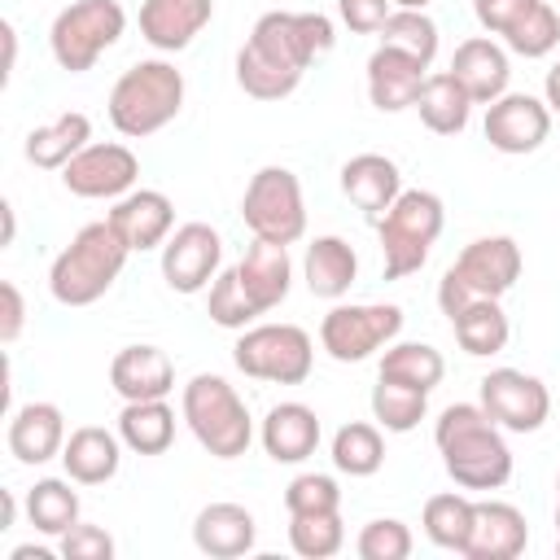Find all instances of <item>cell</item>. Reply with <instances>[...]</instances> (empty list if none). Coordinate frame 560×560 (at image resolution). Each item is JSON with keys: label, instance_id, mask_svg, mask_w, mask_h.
Wrapping results in <instances>:
<instances>
[{"label": "cell", "instance_id": "1", "mask_svg": "<svg viewBox=\"0 0 560 560\" xmlns=\"http://www.w3.org/2000/svg\"><path fill=\"white\" fill-rule=\"evenodd\" d=\"M337 44L332 18L324 13H284L271 9L254 22L249 39L236 52V83L254 101H284L298 92L306 66Z\"/></svg>", "mask_w": 560, "mask_h": 560}, {"label": "cell", "instance_id": "2", "mask_svg": "<svg viewBox=\"0 0 560 560\" xmlns=\"http://www.w3.org/2000/svg\"><path fill=\"white\" fill-rule=\"evenodd\" d=\"M433 442H438L446 477L459 490H499V486H508L512 446H508L503 429L490 420V411L481 402H451L433 424Z\"/></svg>", "mask_w": 560, "mask_h": 560}, {"label": "cell", "instance_id": "3", "mask_svg": "<svg viewBox=\"0 0 560 560\" xmlns=\"http://www.w3.org/2000/svg\"><path fill=\"white\" fill-rule=\"evenodd\" d=\"M127 241L114 232L109 219L88 223L74 232V241L52 258L48 267V293L61 306H92L114 289V280L127 267Z\"/></svg>", "mask_w": 560, "mask_h": 560}, {"label": "cell", "instance_id": "4", "mask_svg": "<svg viewBox=\"0 0 560 560\" xmlns=\"http://www.w3.org/2000/svg\"><path fill=\"white\" fill-rule=\"evenodd\" d=\"M105 109H109V122H114L118 136L144 140V136L162 131L184 109V74L162 57L136 61L109 88V105Z\"/></svg>", "mask_w": 560, "mask_h": 560}, {"label": "cell", "instance_id": "5", "mask_svg": "<svg viewBox=\"0 0 560 560\" xmlns=\"http://www.w3.org/2000/svg\"><path fill=\"white\" fill-rule=\"evenodd\" d=\"M179 416L214 459H236L254 442V416L245 398L214 372H197L179 394Z\"/></svg>", "mask_w": 560, "mask_h": 560}, {"label": "cell", "instance_id": "6", "mask_svg": "<svg viewBox=\"0 0 560 560\" xmlns=\"http://www.w3.org/2000/svg\"><path fill=\"white\" fill-rule=\"evenodd\" d=\"M446 228L442 197L429 188H402L398 201L376 219V241H381V267L385 280L416 276L429 262L433 241Z\"/></svg>", "mask_w": 560, "mask_h": 560}, {"label": "cell", "instance_id": "7", "mask_svg": "<svg viewBox=\"0 0 560 560\" xmlns=\"http://www.w3.org/2000/svg\"><path fill=\"white\" fill-rule=\"evenodd\" d=\"M521 280V245L512 236H477L438 280V306L451 319L477 298H503Z\"/></svg>", "mask_w": 560, "mask_h": 560}, {"label": "cell", "instance_id": "8", "mask_svg": "<svg viewBox=\"0 0 560 560\" xmlns=\"http://www.w3.org/2000/svg\"><path fill=\"white\" fill-rule=\"evenodd\" d=\"M127 31V13L118 0H74L66 4L48 26L52 61L70 74H83L96 66L101 52H109Z\"/></svg>", "mask_w": 560, "mask_h": 560}, {"label": "cell", "instance_id": "9", "mask_svg": "<svg viewBox=\"0 0 560 560\" xmlns=\"http://www.w3.org/2000/svg\"><path fill=\"white\" fill-rule=\"evenodd\" d=\"M232 363L254 381L302 385L315 368V341L298 324H254L241 328L232 346Z\"/></svg>", "mask_w": 560, "mask_h": 560}, {"label": "cell", "instance_id": "10", "mask_svg": "<svg viewBox=\"0 0 560 560\" xmlns=\"http://www.w3.org/2000/svg\"><path fill=\"white\" fill-rule=\"evenodd\" d=\"M241 219L258 241L293 245L306 232V201H302V179L289 166H262L249 175L245 197H241Z\"/></svg>", "mask_w": 560, "mask_h": 560}, {"label": "cell", "instance_id": "11", "mask_svg": "<svg viewBox=\"0 0 560 560\" xmlns=\"http://www.w3.org/2000/svg\"><path fill=\"white\" fill-rule=\"evenodd\" d=\"M402 332V311L394 302H341L319 319V346L337 363H363Z\"/></svg>", "mask_w": 560, "mask_h": 560}, {"label": "cell", "instance_id": "12", "mask_svg": "<svg viewBox=\"0 0 560 560\" xmlns=\"http://www.w3.org/2000/svg\"><path fill=\"white\" fill-rule=\"evenodd\" d=\"M477 385H481V407L508 433H538L547 424V416H551L547 385L538 376L521 372V368H494Z\"/></svg>", "mask_w": 560, "mask_h": 560}, {"label": "cell", "instance_id": "13", "mask_svg": "<svg viewBox=\"0 0 560 560\" xmlns=\"http://www.w3.org/2000/svg\"><path fill=\"white\" fill-rule=\"evenodd\" d=\"M136 179H140V158L114 140L88 144L61 166V184L88 201H118L136 188Z\"/></svg>", "mask_w": 560, "mask_h": 560}, {"label": "cell", "instance_id": "14", "mask_svg": "<svg viewBox=\"0 0 560 560\" xmlns=\"http://www.w3.org/2000/svg\"><path fill=\"white\" fill-rule=\"evenodd\" d=\"M223 262V236L210 223H179L162 245V280L175 293H201Z\"/></svg>", "mask_w": 560, "mask_h": 560}, {"label": "cell", "instance_id": "15", "mask_svg": "<svg viewBox=\"0 0 560 560\" xmlns=\"http://www.w3.org/2000/svg\"><path fill=\"white\" fill-rule=\"evenodd\" d=\"M551 136V109L547 101L529 96V92H503L499 101L486 105V140L499 153H534L542 140Z\"/></svg>", "mask_w": 560, "mask_h": 560}, {"label": "cell", "instance_id": "16", "mask_svg": "<svg viewBox=\"0 0 560 560\" xmlns=\"http://www.w3.org/2000/svg\"><path fill=\"white\" fill-rule=\"evenodd\" d=\"M114 223V232L127 241L131 254H144V249H162L166 236L175 232V206L166 192L158 188H131L127 197L114 201V210L105 214Z\"/></svg>", "mask_w": 560, "mask_h": 560}, {"label": "cell", "instance_id": "17", "mask_svg": "<svg viewBox=\"0 0 560 560\" xmlns=\"http://www.w3.org/2000/svg\"><path fill=\"white\" fill-rule=\"evenodd\" d=\"M529 542L525 512L503 499H472V529H468V560H516Z\"/></svg>", "mask_w": 560, "mask_h": 560}, {"label": "cell", "instance_id": "18", "mask_svg": "<svg viewBox=\"0 0 560 560\" xmlns=\"http://www.w3.org/2000/svg\"><path fill=\"white\" fill-rule=\"evenodd\" d=\"M429 79V66L416 61L411 52H398L389 44H381L368 57V101L381 114H398V109H416V96Z\"/></svg>", "mask_w": 560, "mask_h": 560}, {"label": "cell", "instance_id": "19", "mask_svg": "<svg viewBox=\"0 0 560 560\" xmlns=\"http://www.w3.org/2000/svg\"><path fill=\"white\" fill-rule=\"evenodd\" d=\"M214 18V0H144L140 35L158 52H184Z\"/></svg>", "mask_w": 560, "mask_h": 560}, {"label": "cell", "instance_id": "20", "mask_svg": "<svg viewBox=\"0 0 560 560\" xmlns=\"http://www.w3.org/2000/svg\"><path fill=\"white\" fill-rule=\"evenodd\" d=\"M109 385L122 402L166 398L175 389V363L162 346H122L109 363Z\"/></svg>", "mask_w": 560, "mask_h": 560}, {"label": "cell", "instance_id": "21", "mask_svg": "<svg viewBox=\"0 0 560 560\" xmlns=\"http://www.w3.org/2000/svg\"><path fill=\"white\" fill-rule=\"evenodd\" d=\"M66 416L57 402H22L9 416V451L18 464H48L66 451Z\"/></svg>", "mask_w": 560, "mask_h": 560}, {"label": "cell", "instance_id": "22", "mask_svg": "<svg viewBox=\"0 0 560 560\" xmlns=\"http://www.w3.org/2000/svg\"><path fill=\"white\" fill-rule=\"evenodd\" d=\"M451 74L464 83V92L472 96V105H490L508 92V79H512V61H508V48L494 44L490 35H472L455 48L451 57Z\"/></svg>", "mask_w": 560, "mask_h": 560}, {"label": "cell", "instance_id": "23", "mask_svg": "<svg viewBox=\"0 0 560 560\" xmlns=\"http://www.w3.org/2000/svg\"><path fill=\"white\" fill-rule=\"evenodd\" d=\"M192 542L201 556L214 560H236L245 551H254L258 542V521L249 508L241 503H206L192 521Z\"/></svg>", "mask_w": 560, "mask_h": 560}, {"label": "cell", "instance_id": "24", "mask_svg": "<svg viewBox=\"0 0 560 560\" xmlns=\"http://www.w3.org/2000/svg\"><path fill=\"white\" fill-rule=\"evenodd\" d=\"M236 276H241V289L245 298L258 306V315L276 311L284 298H289V284H293V262H289V245H276V241H258L245 249V258L236 262Z\"/></svg>", "mask_w": 560, "mask_h": 560}, {"label": "cell", "instance_id": "25", "mask_svg": "<svg viewBox=\"0 0 560 560\" xmlns=\"http://www.w3.org/2000/svg\"><path fill=\"white\" fill-rule=\"evenodd\" d=\"M258 442H262V451L276 464H302V459H311L315 446H319V416H315V407H306V402H276L262 416Z\"/></svg>", "mask_w": 560, "mask_h": 560}, {"label": "cell", "instance_id": "26", "mask_svg": "<svg viewBox=\"0 0 560 560\" xmlns=\"http://www.w3.org/2000/svg\"><path fill=\"white\" fill-rule=\"evenodd\" d=\"M341 192L368 214V219H381L398 192H402V175H398V162L385 158V153H354L346 166H341Z\"/></svg>", "mask_w": 560, "mask_h": 560}, {"label": "cell", "instance_id": "27", "mask_svg": "<svg viewBox=\"0 0 560 560\" xmlns=\"http://www.w3.org/2000/svg\"><path fill=\"white\" fill-rule=\"evenodd\" d=\"M122 464V438L101 424H79L66 438L61 468L74 486H105Z\"/></svg>", "mask_w": 560, "mask_h": 560}, {"label": "cell", "instance_id": "28", "mask_svg": "<svg viewBox=\"0 0 560 560\" xmlns=\"http://www.w3.org/2000/svg\"><path fill=\"white\" fill-rule=\"evenodd\" d=\"M302 276H306V289L315 298H346L354 276H359V254L350 249V241L341 236H315L306 245V258H302Z\"/></svg>", "mask_w": 560, "mask_h": 560}, {"label": "cell", "instance_id": "29", "mask_svg": "<svg viewBox=\"0 0 560 560\" xmlns=\"http://www.w3.org/2000/svg\"><path fill=\"white\" fill-rule=\"evenodd\" d=\"M88 144H92V118L79 114V109H66V114H57L52 122H44L26 136V162L39 166V171H61Z\"/></svg>", "mask_w": 560, "mask_h": 560}, {"label": "cell", "instance_id": "30", "mask_svg": "<svg viewBox=\"0 0 560 560\" xmlns=\"http://www.w3.org/2000/svg\"><path fill=\"white\" fill-rule=\"evenodd\" d=\"M416 109H420V122L433 136H459L472 118V96L464 92V83L451 70H438V74L424 79V88L416 96Z\"/></svg>", "mask_w": 560, "mask_h": 560}, {"label": "cell", "instance_id": "31", "mask_svg": "<svg viewBox=\"0 0 560 560\" xmlns=\"http://www.w3.org/2000/svg\"><path fill=\"white\" fill-rule=\"evenodd\" d=\"M118 438L136 455H162L175 442V411L166 398H140L122 402L118 411Z\"/></svg>", "mask_w": 560, "mask_h": 560}, {"label": "cell", "instance_id": "32", "mask_svg": "<svg viewBox=\"0 0 560 560\" xmlns=\"http://www.w3.org/2000/svg\"><path fill=\"white\" fill-rule=\"evenodd\" d=\"M451 328H455L459 350L472 354V359L499 354V350L508 346V337H512V324H508L499 298H477V302H468L464 311L451 315Z\"/></svg>", "mask_w": 560, "mask_h": 560}, {"label": "cell", "instance_id": "33", "mask_svg": "<svg viewBox=\"0 0 560 560\" xmlns=\"http://www.w3.org/2000/svg\"><path fill=\"white\" fill-rule=\"evenodd\" d=\"M26 521L48 538H61L66 529H74L79 525V494L70 490V477H39L26 490Z\"/></svg>", "mask_w": 560, "mask_h": 560}, {"label": "cell", "instance_id": "34", "mask_svg": "<svg viewBox=\"0 0 560 560\" xmlns=\"http://www.w3.org/2000/svg\"><path fill=\"white\" fill-rule=\"evenodd\" d=\"M381 376L389 381H402V385H416V389H438L442 376H446V359L442 350H433L429 341H389L385 354H381Z\"/></svg>", "mask_w": 560, "mask_h": 560}, {"label": "cell", "instance_id": "35", "mask_svg": "<svg viewBox=\"0 0 560 560\" xmlns=\"http://www.w3.org/2000/svg\"><path fill=\"white\" fill-rule=\"evenodd\" d=\"M332 464L337 472L346 477H372L381 472L385 464V438H381V424H368V420H350L332 433Z\"/></svg>", "mask_w": 560, "mask_h": 560}, {"label": "cell", "instance_id": "36", "mask_svg": "<svg viewBox=\"0 0 560 560\" xmlns=\"http://www.w3.org/2000/svg\"><path fill=\"white\" fill-rule=\"evenodd\" d=\"M424 411H429V394L424 389L389 381V376H376V385H372V420L385 433H411L424 420Z\"/></svg>", "mask_w": 560, "mask_h": 560}, {"label": "cell", "instance_id": "37", "mask_svg": "<svg viewBox=\"0 0 560 560\" xmlns=\"http://www.w3.org/2000/svg\"><path fill=\"white\" fill-rule=\"evenodd\" d=\"M420 525H424V534H429L433 547H442V551H459V556H464V547H468V529H472V499H468V494H455V490L433 494V499H424V516H420Z\"/></svg>", "mask_w": 560, "mask_h": 560}, {"label": "cell", "instance_id": "38", "mask_svg": "<svg viewBox=\"0 0 560 560\" xmlns=\"http://www.w3.org/2000/svg\"><path fill=\"white\" fill-rule=\"evenodd\" d=\"M289 547L302 560H328L346 547V525L341 512H302L289 516Z\"/></svg>", "mask_w": 560, "mask_h": 560}, {"label": "cell", "instance_id": "39", "mask_svg": "<svg viewBox=\"0 0 560 560\" xmlns=\"http://www.w3.org/2000/svg\"><path fill=\"white\" fill-rule=\"evenodd\" d=\"M503 44L516 52V57H547L556 44H560V13L547 4V0H534L503 35Z\"/></svg>", "mask_w": 560, "mask_h": 560}, {"label": "cell", "instance_id": "40", "mask_svg": "<svg viewBox=\"0 0 560 560\" xmlns=\"http://www.w3.org/2000/svg\"><path fill=\"white\" fill-rule=\"evenodd\" d=\"M381 44L398 48V52H411L416 61L433 66L438 57V22L424 13V9H394L381 26Z\"/></svg>", "mask_w": 560, "mask_h": 560}, {"label": "cell", "instance_id": "41", "mask_svg": "<svg viewBox=\"0 0 560 560\" xmlns=\"http://www.w3.org/2000/svg\"><path fill=\"white\" fill-rule=\"evenodd\" d=\"M206 315H210L219 328H232V332L249 328V319L258 315V306H254V302L245 298V289H241L236 267H228V271H219V276H214V284H210V302H206Z\"/></svg>", "mask_w": 560, "mask_h": 560}, {"label": "cell", "instance_id": "42", "mask_svg": "<svg viewBox=\"0 0 560 560\" xmlns=\"http://www.w3.org/2000/svg\"><path fill=\"white\" fill-rule=\"evenodd\" d=\"M354 551L363 560H407L411 556V529L398 516H376L359 529Z\"/></svg>", "mask_w": 560, "mask_h": 560}, {"label": "cell", "instance_id": "43", "mask_svg": "<svg viewBox=\"0 0 560 560\" xmlns=\"http://www.w3.org/2000/svg\"><path fill=\"white\" fill-rule=\"evenodd\" d=\"M284 508L289 516H302V512H341V490L328 472H302L289 481L284 490Z\"/></svg>", "mask_w": 560, "mask_h": 560}, {"label": "cell", "instance_id": "44", "mask_svg": "<svg viewBox=\"0 0 560 560\" xmlns=\"http://www.w3.org/2000/svg\"><path fill=\"white\" fill-rule=\"evenodd\" d=\"M61 556L66 560H109L114 538L101 525H74V529L61 534Z\"/></svg>", "mask_w": 560, "mask_h": 560}, {"label": "cell", "instance_id": "45", "mask_svg": "<svg viewBox=\"0 0 560 560\" xmlns=\"http://www.w3.org/2000/svg\"><path fill=\"white\" fill-rule=\"evenodd\" d=\"M337 13L354 35H381L385 18L394 13V0H337Z\"/></svg>", "mask_w": 560, "mask_h": 560}, {"label": "cell", "instance_id": "46", "mask_svg": "<svg viewBox=\"0 0 560 560\" xmlns=\"http://www.w3.org/2000/svg\"><path fill=\"white\" fill-rule=\"evenodd\" d=\"M534 0H472V13L481 22V31L490 35H508V26L529 9Z\"/></svg>", "mask_w": 560, "mask_h": 560}, {"label": "cell", "instance_id": "47", "mask_svg": "<svg viewBox=\"0 0 560 560\" xmlns=\"http://www.w3.org/2000/svg\"><path fill=\"white\" fill-rule=\"evenodd\" d=\"M26 324V302H22V289L13 280H0V341L13 346L18 332Z\"/></svg>", "mask_w": 560, "mask_h": 560}, {"label": "cell", "instance_id": "48", "mask_svg": "<svg viewBox=\"0 0 560 560\" xmlns=\"http://www.w3.org/2000/svg\"><path fill=\"white\" fill-rule=\"evenodd\" d=\"M542 101H547V109H551V114H560V61L547 70V83H542Z\"/></svg>", "mask_w": 560, "mask_h": 560}, {"label": "cell", "instance_id": "49", "mask_svg": "<svg viewBox=\"0 0 560 560\" xmlns=\"http://www.w3.org/2000/svg\"><path fill=\"white\" fill-rule=\"evenodd\" d=\"M0 35H4V83H9V74H13V57H18V31H13V22H4Z\"/></svg>", "mask_w": 560, "mask_h": 560}, {"label": "cell", "instance_id": "50", "mask_svg": "<svg viewBox=\"0 0 560 560\" xmlns=\"http://www.w3.org/2000/svg\"><path fill=\"white\" fill-rule=\"evenodd\" d=\"M0 508H4L0 529H9V525H13V516H18V499H13V490H0Z\"/></svg>", "mask_w": 560, "mask_h": 560}, {"label": "cell", "instance_id": "51", "mask_svg": "<svg viewBox=\"0 0 560 560\" xmlns=\"http://www.w3.org/2000/svg\"><path fill=\"white\" fill-rule=\"evenodd\" d=\"M0 214H4V245H13V232H18V219H13V206L4 201V206H0Z\"/></svg>", "mask_w": 560, "mask_h": 560}, {"label": "cell", "instance_id": "52", "mask_svg": "<svg viewBox=\"0 0 560 560\" xmlns=\"http://www.w3.org/2000/svg\"><path fill=\"white\" fill-rule=\"evenodd\" d=\"M13 560H48L44 547H13Z\"/></svg>", "mask_w": 560, "mask_h": 560}, {"label": "cell", "instance_id": "53", "mask_svg": "<svg viewBox=\"0 0 560 560\" xmlns=\"http://www.w3.org/2000/svg\"><path fill=\"white\" fill-rule=\"evenodd\" d=\"M433 0H394V9H429Z\"/></svg>", "mask_w": 560, "mask_h": 560}, {"label": "cell", "instance_id": "54", "mask_svg": "<svg viewBox=\"0 0 560 560\" xmlns=\"http://www.w3.org/2000/svg\"><path fill=\"white\" fill-rule=\"evenodd\" d=\"M556 556H560V503H556Z\"/></svg>", "mask_w": 560, "mask_h": 560}]
</instances>
